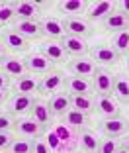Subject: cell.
Masks as SVG:
<instances>
[{
	"mask_svg": "<svg viewBox=\"0 0 129 153\" xmlns=\"http://www.w3.org/2000/svg\"><path fill=\"white\" fill-rule=\"evenodd\" d=\"M14 140H16V135H14L12 131H0V153L8 151Z\"/></svg>",
	"mask_w": 129,
	"mask_h": 153,
	"instance_id": "35",
	"label": "cell"
},
{
	"mask_svg": "<svg viewBox=\"0 0 129 153\" xmlns=\"http://www.w3.org/2000/svg\"><path fill=\"white\" fill-rule=\"evenodd\" d=\"M16 22V12H14L12 2H4V6L0 8V27L12 26Z\"/></svg>",
	"mask_w": 129,
	"mask_h": 153,
	"instance_id": "32",
	"label": "cell"
},
{
	"mask_svg": "<svg viewBox=\"0 0 129 153\" xmlns=\"http://www.w3.org/2000/svg\"><path fill=\"white\" fill-rule=\"evenodd\" d=\"M16 135L18 137H27V140H39V137H45L47 130L41 128L37 122H33L31 118H16V128H14Z\"/></svg>",
	"mask_w": 129,
	"mask_h": 153,
	"instance_id": "6",
	"label": "cell"
},
{
	"mask_svg": "<svg viewBox=\"0 0 129 153\" xmlns=\"http://www.w3.org/2000/svg\"><path fill=\"white\" fill-rule=\"evenodd\" d=\"M98 65L94 63L92 57H74L69 61V71L74 76H82V79H92L94 73H96Z\"/></svg>",
	"mask_w": 129,
	"mask_h": 153,
	"instance_id": "14",
	"label": "cell"
},
{
	"mask_svg": "<svg viewBox=\"0 0 129 153\" xmlns=\"http://www.w3.org/2000/svg\"><path fill=\"white\" fill-rule=\"evenodd\" d=\"M0 71L4 73L6 76H10V79H12V76L14 79H20V76L27 75L26 63L20 61V59H16V57H10V55L0 59Z\"/></svg>",
	"mask_w": 129,
	"mask_h": 153,
	"instance_id": "21",
	"label": "cell"
},
{
	"mask_svg": "<svg viewBox=\"0 0 129 153\" xmlns=\"http://www.w3.org/2000/svg\"><path fill=\"white\" fill-rule=\"evenodd\" d=\"M102 24H104V27H106L108 32H114V33L129 30V18L125 16V14H121L119 10H116L111 16H108Z\"/></svg>",
	"mask_w": 129,
	"mask_h": 153,
	"instance_id": "26",
	"label": "cell"
},
{
	"mask_svg": "<svg viewBox=\"0 0 129 153\" xmlns=\"http://www.w3.org/2000/svg\"><path fill=\"white\" fill-rule=\"evenodd\" d=\"M61 122H65V124H69V126H72V128H78V130L88 128V124H90V120H88L86 114L78 112V110H72V108L61 118Z\"/></svg>",
	"mask_w": 129,
	"mask_h": 153,
	"instance_id": "29",
	"label": "cell"
},
{
	"mask_svg": "<svg viewBox=\"0 0 129 153\" xmlns=\"http://www.w3.org/2000/svg\"><path fill=\"white\" fill-rule=\"evenodd\" d=\"M24 63H26L27 73H29V75H35V76H43L49 71H53V63H51L43 53H39V51H37V53H29L24 59Z\"/></svg>",
	"mask_w": 129,
	"mask_h": 153,
	"instance_id": "11",
	"label": "cell"
},
{
	"mask_svg": "<svg viewBox=\"0 0 129 153\" xmlns=\"http://www.w3.org/2000/svg\"><path fill=\"white\" fill-rule=\"evenodd\" d=\"M39 81L41 76H35V75H24L20 79H16L14 82V92H18V94H33V92H39Z\"/></svg>",
	"mask_w": 129,
	"mask_h": 153,
	"instance_id": "24",
	"label": "cell"
},
{
	"mask_svg": "<svg viewBox=\"0 0 129 153\" xmlns=\"http://www.w3.org/2000/svg\"><path fill=\"white\" fill-rule=\"evenodd\" d=\"M39 53H43L51 63H65L69 57L65 47L61 45V41H49V39L39 45Z\"/></svg>",
	"mask_w": 129,
	"mask_h": 153,
	"instance_id": "20",
	"label": "cell"
},
{
	"mask_svg": "<svg viewBox=\"0 0 129 153\" xmlns=\"http://www.w3.org/2000/svg\"><path fill=\"white\" fill-rule=\"evenodd\" d=\"M98 143L100 140L96 137V134L92 130H88V128L80 130V149L84 153H96L98 151Z\"/></svg>",
	"mask_w": 129,
	"mask_h": 153,
	"instance_id": "28",
	"label": "cell"
},
{
	"mask_svg": "<svg viewBox=\"0 0 129 153\" xmlns=\"http://www.w3.org/2000/svg\"><path fill=\"white\" fill-rule=\"evenodd\" d=\"M116 2L111 0H98V2H88V10H86V20L90 24L104 22L108 16L116 12Z\"/></svg>",
	"mask_w": 129,
	"mask_h": 153,
	"instance_id": "4",
	"label": "cell"
},
{
	"mask_svg": "<svg viewBox=\"0 0 129 153\" xmlns=\"http://www.w3.org/2000/svg\"><path fill=\"white\" fill-rule=\"evenodd\" d=\"M90 81H92V86H94V96H100V94L108 96L114 92V75L106 67L96 69V73Z\"/></svg>",
	"mask_w": 129,
	"mask_h": 153,
	"instance_id": "9",
	"label": "cell"
},
{
	"mask_svg": "<svg viewBox=\"0 0 129 153\" xmlns=\"http://www.w3.org/2000/svg\"><path fill=\"white\" fill-rule=\"evenodd\" d=\"M94 98H96V112H98L104 120L119 116V112H121L119 106L121 104L114 98V94H108V96L100 94V96H94Z\"/></svg>",
	"mask_w": 129,
	"mask_h": 153,
	"instance_id": "17",
	"label": "cell"
},
{
	"mask_svg": "<svg viewBox=\"0 0 129 153\" xmlns=\"http://www.w3.org/2000/svg\"><path fill=\"white\" fill-rule=\"evenodd\" d=\"M33 153H53L47 143V140L39 137V140H33Z\"/></svg>",
	"mask_w": 129,
	"mask_h": 153,
	"instance_id": "36",
	"label": "cell"
},
{
	"mask_svg": "<svg viewBox=\"0 0 129 153\" xmlns=\"http://www.w3.org/2000/svg\"><path fill=\"white\" fill-rule=\"evenodd\" d=\"M121 147V140L119 137H104L98 143V151L96 153H116Z\"/></svg>",
	"mask_w": 129,
	"mask_h": 153,
	"instance_id": "33",
	"label": "cell"
},
{
	"mask_svg": "<svg viewBox=\"0 0 129 153\" xmlns=\"http://www.w3.org/2000/svg\"><path fill=\"white\" fill-rule=\"evenodd\" d=\"M116 153H129V151H127V149H125V147H119V149H117Z\"/></svg>",
	"mask_w": 129,
	"mask_h": 153,
	"instance_id": "43",
	"label": "cell"
},
{
	"mask_svg": "<svg viewBox=\"0 0 129 153\" xmlns=\"http://www.w3.org/2000/svg\"><path fill=\"white\" fill-rule=\"evenodd\" d=\"M65 73L59 71V69H53V71H49L47 75L41 76V81H39V92L43 96L47 94H55L59 88H61L63 85H65Z\"/></svg>",
	"mask_w": 129,
	"mask_h": 153,
	"instance_id": "13",
	"label": "cell"
},
{
	"mask_svg": "<svg viewBox=\"0 0 129 153\" xmlns=\"http://www.w3.org/2000/svg\"><path fill=\"white\" fill-rule=\"evenodd\" d=\"M39 26H41V36L47 37L49 41H61L63 37L67 36V30H65L63 20L55 18V16H45V18H41Z\"/></svg>",
	"mask_w": 129,
	"mask_h": 153,
	"instance_id": "5",
	"label": "cell"
},
{
	"mask_svg": "<svg viewBox=\"0 0 129 153\" xmlns=\"http://www.w3.org/2000/svg\"><path fill=\"white\" fill-rule=\"evenodd\" d=\"M14 128H16V116H12L8 110L6 112L0 110V131H12Z\"/></svg>",
	"mask_w": 129,
	"mask_h": 153,
	"instance_id": "34",
	"label": "cell"
},
{
	"mask_svg": "<svg viewBox=\"0 0 129 153\" xmlns=\"http://www.w3.org/2000/svg\"><path fill=\"white\" fill-rule=\"evenodd\" d=\"M119 140H121V147H125V149L129 151V134L123 135V137H119Z\"/></svg>",
	"mask_w": 129,
	"mask_h": 153,
	"instance_id": "40",
	"label": "cell"
},
{
	"mask_svg": "<svg viewBox=\"0 0 129 153\" xmlns=\"http://www.w3.org/2000/svg\"><path fill=\"white\" fill-rule=\"evenodd\" d=\"M37 98H33V94H18V92H14L12 96L8 98V112L16 118H22L26 114H29V110L33 108V104H35Z\"/></svg>",
	"mask_w": 129,
	"mask_h": 153,
	"instance_id": "8",
	"label": "cell"
},
{
	"mask_svg": "<svg viewBox=\"0 0 129 153\" xmlns=\"http://www.w3.org/2000/svg\"><path fill=\"white\" fill-rule=\"evenodd\" d=\"M110 45L114 47V49L119 53V57L121 55H127L129 53V30H125V32H117V33H114L111 36V41H110Z\"/></svg>",
	"mask_w": 129,
	"mask_h": 153,
	"instance_id": "30",
	"label": "cell"
},
{
	"mask_svg": "<svg viewBox=\"0 0 129 153\" xmlns=\"http://www.w3.org/2000/svg\"><path fill=\"white\" fill-rule=\"evenodd\" d=\"M67 36H76L82 39H88L94 36V26L86 18H63Z\"/></svg>",
	"mask_w": 129,
	"mask_h": 153,
	"instance_id": "10",
	"label": "cell"
},
{
	"mask_svg": "<svg viewBox=\"0 0 129 153\" xmlns=\"http://www.w3.org/2000/svg\"><path fill=\"white\" fill-rule=\"evenodd\" d=\"M88 10V2L86 0H63L57 2V12L63 18H82V14Z\"/></svg>",
	"mask_w": 129,
	"mask_h": 153,
	"instance_id": "19",
	"label": "cell"
},
{
	"mask_svg": "<svg viewBox=\"0 0 129 153\" xmlns=\"http://www.w3.org/2000/svg\"><path fill=\"white\" fill-rule=\"evenodd\" d=\"M71 108L88 116V114L96 112V98L94 96H84V94H74L71 96Z\"/></svg>",
	"mask_w": 129,
	"mask_h": 153,
	"instance_id": "27",
	"label": "cell"
},
{
	"mask_svg": "<svg viewBox=\"0 0 129 153\" xmlns=\"http://www.w3.org/2000/svg\"><path fill=\"white\" fill-rule=\"evenodd\" d=\"M47 143H49L53 153H78L80 149V130L72 128L65 122L53 124L47 135Z\"/></svg>",
	"mask_w": 129,
	"mask_h": 153,
	"instance_id": "1",
	"label": "cell"
},
{
	"mask_svg": "<svg viewBox=\"0 0 129 153\" xmlns=\"http://www.w3.org/2000/svg\"><path fill=\"white\" fill-rule=\"evenodd\" d=\"M90 57L94 59L96 65H102V67H114V65L119 63V53H117L110 43H96L90 47Z\"/></svg>",
	"mask_w": 129,
	"mask_h": 153,
	"instance_id": "2",
	"label": "cell"
},
{
	"mask_svg": "<svg viewBox=\"0 0 129 153\" xmlns=\"http://www.w3.org/2000/svg\"><path fill=\"white\" fill-rule=\"evenodd\" d=\"M125 63H127V76H129V53L125 55Z\"/></svg>",
	"mask_w": 129,
	"mask_h": 153,
	"instance_id": "42",
	"label": "cell"
},
{
	"mask_svg": "<svg viewBox=\"0 0 129 153\" xmlns=\"http://www.w3.org/2000/svg\"><path fill=\"white\" fill-rule=\"evenodd\" d=\"M0 41L4 43L6 51H12V53H24V51L29 49V45H31V41H27L26 37L18 36V33L12 32V30H2Z\"/></svg>",
	"mask_w": 129,
	"mask_h": 153,
	"instance_id": "15",
	"label": "cell"
},
{
	"mask_svg": "<svg viewBox=\"0 0 129 153\" xmlns=\"http://www.w3.org/2000/svg\"><path fill=\"white\" fill-rule=\"evenodd\" d=\"M47 106H49L51 116L63 118L65 114L69 112V110H71V96H69L67 92H55V94L49 96V102H47Z\"/></svg>",
	"mask_w": 129,
	"mask_h": 153,
	"instance_id": "22",
	"label": "cell"
},
{
	"mask_svg": "<svg viewBox=\"0 0 129 153\" xmlns=\"http://www.w3.org/2000/svg\"><path fill=\"white\" fill-rule=\"evenodd\" d=\"M2 57H6V47H4V43L0 41V59Z\"/></svg>",
	"mask_w": 129,
	"mask_h": 153,
	"instance_id": "41",
	"label": "cell"
},
{
	"mask_svg": "<svg viewBox=\"0 0 129 153\" xmlns=\"http://www.w3.org/2000/svg\"><path fill=\"white\" fill-rule=\"evenodd\" d=\"M29 118L33 122H37L41 128H45V130H49L53 124H51V112H49V106H47V102H43V100H35V104H33V108L29 110Z\"/></svg>",
	"mask_w": 129,
	"mask_h": 153,
	"instance_id": "25",
	"label": "cell"
},
{
	"mask_svg": "<svg viewBox=\"0 0 129 153\" xmlns=\"http://www.w3.org/2000/svg\"><path fill=\"white\" fill-rule=\"evenodd\" d=\"M8 153H33V140L27 137H16L10 145Z\"/></svg>",
	"mask_w": 129,
	"mask_h": 153,
	"instance_id": "31",
	"label": "cell"
},
{
	"mask_svg": "<svg viewBox=\"0 0 129 153\" xmlns=\"http://www.w3.org/2000/svg\"><path fill=\"white\" fill-rule=\"evenodd\" d=\"M61 45L65 47L67 55H71L72 59L74 57H86L90 53L88 39H82V37H76V36H65L61 39Z\"/></svg>",
	"mask_w": 129,
	"mask_h": 153,
	"instance_id": "18",
	"label": "cell"
},
{
	"mask_svg": "<svg viewBox=\"0 0 129 153\" xmlns=\"http://www.w3.org/2000/svg\"><path fill=\"white\" fill-rule=\"evenodd\" d=\"M12 32H16L18 36L26 37L27 41H35V39H41V26L39 22H33V20H16L10 27Z\"/></svg>",
	"mask_w": 129,
	"mask_h": 153,
	"instance_id": "16",
	"label": "cell"
},
{
	"mask_svg": "<svg viewBox=\"0 0 129 153\" xmlns=\"http://www.w3.org/2000/svg\"><path fill=\"white\" fill-rule=\"evenodd\" d=\"M65 92L69 96L74 94H84V96H94V86L90 79H82V76H67L65 79Z\"/></svg>",
	"mask_w": 129,
	"mask_h": 153,
	"instance_id": "12",
	"label": "cell"
},
{
	"mask_svg": "<svg viewBox=\"0 0 129 153\" xmlns=\"http://www.w3.org/2000/svg\"><path fill=\"white\" fill-rule=\"evenodd\" d=\"M14 12H16V20H33L39 22L41 14H43V2H33V0H20V2H12Z\"/></svg>",
	"mask_w": 129,
	"mask_h": 153,
	"instance_id": "3",
	"label": "cell"
},
{
	"mask_svg": "<svg viewBox=\"0 0 129 153\" xmlns=\"http://www.w3.org/2000/svg\"><path fill=\"white\" fill-rule=\"evenodd\" d=\"M2 6H4V2H0V8H2Z\"/></svg>",
	"mask_w": 129,
	"mask_h": 153,
	"instance_id": "44",
	"label": "cell"
},
{
	"mask_svg": "<svg viewBox=\"0 0 129 153\" xmlns=\"http://www.w3.org/2000/svg\"><path fill=\"white\" fill-rule=\"evenodd\" d=\"M10 88H0V106H2V104L4 102H8V98H10Z\"/></svg>",
	"mask_w": 129,
	"mask_h": 153,
	"instance_id": "37",
	"label": "cell"
},
{
	"mask_svg": "<svg viewBox=\"0 0 129 153\" xmlns=\"http://www.w3.org/2000/svg\"><path fill=\"white\" fill-rule=\"evenodd\" d=\"M117 6H119V12H121V14H125V16L129 18V0H121Z\"/></svg>",
	"mask_w": 129,
	"mask_h": 153,
	"instance_id": "39",
	"label": "cell"
},
{
	"mask_svg": "<svg viewBox=\"0 0 129 153\" xmlns=\"http://www.w3.org/2000/svg\"><path fill=\"white\" fill-rule=\"evenodd\" d=\"M0 88H10V76H6L0 71Z\"/></svg>",
	"mask_w": 129,
	"mask_h": 153,
	"instance_id": "38",
	"label": "cell"
},
{
	"mask_svg": "<svg viewBox=\"0 0 129 153\" xmlns=\"http://www.w3.org/2000/svg\"><path fill=\"white\" fill-rule=\"evenodd\" d=\"M114 98L119 104H129V76L127 73H117L114 75Z\"/></svg>",
	"mask_w": 129,
	"mask_h": 153,
	"instance_id": "23",
	"label": "cell"
},
{
	"mask_svg": "<svg viewBox=\"0 0 129 153\" xmlns=\"http://www.w3.org/2000/svg\"><path fill=\"white\" fill-rule=\"evenodd\" d=\"M98 130L104 134V137H123L129 134V120L117 116V118H108L98 124Z\"/></svg>",
	"mask_w": 129,
	"mask_h": 153,
	"instance_id": "7",
	"label": "cell"
}]
</instances>
